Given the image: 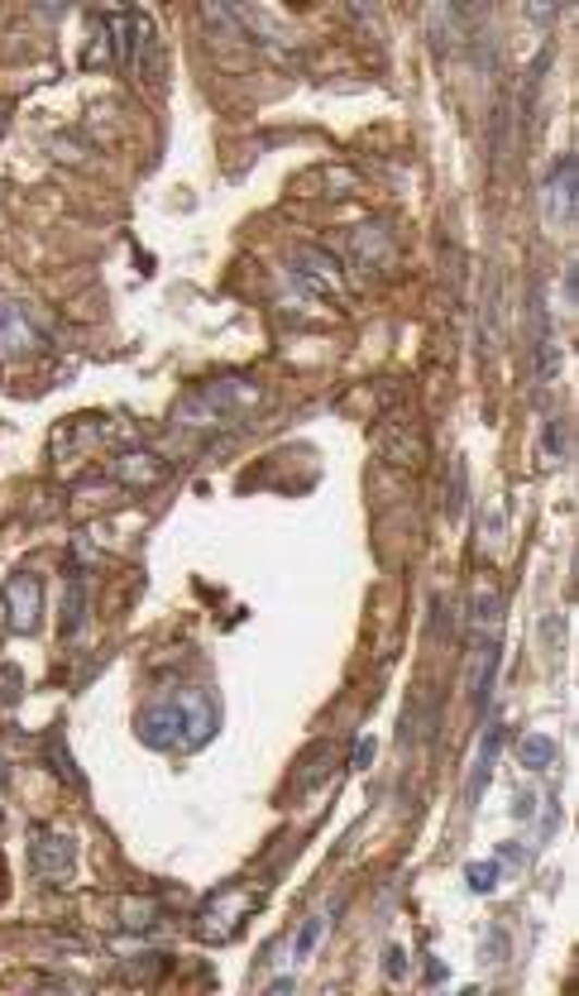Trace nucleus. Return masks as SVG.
I'll return each instance as SVG.
<instances>
[{
  "instance_id": "obj_1",
  "label": "nucleus",
  "mask_w": 579,
  "mask_h": 996,
  "mask_svg": "<svg viewBox=\"0 0 579 996\" xmlns=\"http://www.w3.org/2000/svg\"><path fill=\"white\" fill-rule=\"evenodd\" d=\"M215 724H221V710H215L211 690L201 686H173L139 710V738L159 752L201 748L215 734Z\"/></svg>"
},
{
  "instance_id": "obj_2",
  "label": "nucleus",
  "mask_w": 579,
  "mask_h": 996,
  "mask_svg": "<svg viewBox=\"0 0 579 996\" xmlns=\"http://www.w3.org/2000/svg\"><path fill=\"white\" fill-rule=\"evenodd\" d=\"M259 403H263V389L255 379H215V383H201V389L177 407V422L183 427H225V422H239L245 413H255Z\"/></svg>"
},
{
  "instance_id": "obj_3",
  "label": "nucleus",
  "mask_w": 579,
  "mask_h": 996,
  "mask_svg": "<svg viewBox=\"0 0 579 996\" xmlns=\"http://www.w3.org/2000/svg\"><path fill=\"white\" fill-rule=\"evenodd\" d=\"M29 868L39 882L63 886L72 877V868H77V844L58 829H34L29 834Z\"/></svg>"
},
{
  "instance_id": "obj_4",
  "label": "nucleus",
  "mask_w": 579,
  "mask_h": 996,
  "mask_svg": "<svg viewBox=\"0 0 579 996\" xmlns=\"http://www.w3.org/2000/svg\"><path fill=\"white\" fill-rule=\"evenodd\" d=\"M249 910H255V892L225 886V892H215L207 901V910H201V934H207V939H231V934L245 925Z\"/></svg>"
},
{
  "instance_id": "obj_5",
  "label": "nucleus",
  "mask_w": 579,
  "mask_h": 996,
  "mask_svg": "<svg viewBox=\"0 0 579 996\" xmlns=\"http://www.w3.org/2000/svg\"><path fill=\"white\" fill-rule=\"evenodd\" d=\"M575 153H560L556 163H551L546 173V192H541V207H546V221L556 225V231H570L575 225Z\"/></svg>"
},
{
  "instance_id": "obj_6",
  "label": "nucleus",
  "mask_w": 579,
  "mask_h": 996,
  "mask_svg": "<svg viewBox=\"0 0 579 996\" xmlns=\"http://www.w3.org/2000/svg\"><path fill=\"white\" fill-rule=\"evenodd\" d=\"M293 279L307 283L317 297H341L345 293V269L335 255H325L317 245H301L293 255Z\"/></svg>"
},
{
  "instance_id": "obj_7",
  "label": "nucleus",
  "mask_w": 579,
  "mask_h": 996,
  "mask_svg": "<svg viewBox=\"0 0 579 996\" xmlns=\"http://www.w3.org/2000/svg\"><path fill=\"white\" fill-rule=\"evenodd\" d=\"M5 618L15 632H34L44 618V580L34 570H20L5 580Z\"/></svg>"
},
{
  "instance_id": "obj_8",
  "label": "nucleus",
  "mask_w": 579,
  "mask_h": 996,
  "mask_svg": "<svg viewBox=\"0 0 579 996\" xmlns=\"http://www.w3.org/2000/svg\"><path fill=\"white\" fill-rule=\"evenodd\" d=\"M44 351V331L24 303H0V355H34Z\"/></svg>"
},
{
  "instance_id": "obj_9",
  "label": "nucleus",
  "mask_w": 579,
  "mask_h": 996,
  "mask_svg": "<svg viewBox=\"0 0 579 996\" xmlns=\"http://www.w3.org/2000/svg\"><path fill=\"white\" fill-rule=\"evenodd\" d=\"M111 475L130 489H149L168 475V465H163V455H153V451H120L111 460Z\"/></svg>"
},
{
  "instance_id": "obj_10",
  "label": "nucleus",
  "mask_w": 579,
  "mask_h": 996,
  "mask_svg": "<svg viewBox=\"0 0 579 996\" xmlns=\"http://www.w3.org/2000/svg\"><path fill=\"white\" fill-rule=\"evenodd\" d=\"M503 734H508V728L493 718L484 742H479V758H475V772H469V786H465L469 806H479V796H484V786H489V776H493V762H498V748H503Z\"/></svg>"
},
{
  "instance_id": "obj_11",
  "label": "nucleus",
  "mask_w": 579,
  "mask_h": 996,
  "mask_svg": "<svg viewBox=\"0 0 579 996\" xmlns=\"http://www.w3.org/2000/svg\"><path fill=\"white\" fill-rule=\"evenodd\" d=\"M493 676H498V638H479V647H475V710L489 704Z\"/></svg>"
},
{
  "instance_id": "obj_12",
  "label": "nucleus",
  "mask_w": 579,
  "mask_h": 996,
  "mask_svg": "<svg viewBox=\"0 0 579 996\" xmlns=\"http://www.w3.org/2000/svg\"><path fill=\"white\" fill-rule=\"evenodd\" d=\"M349 245H355V259L365 263V269H379V263H389V231H379V225H359Z\"/></svg>"
},
{
  "instance_id": "obj_13",
  "label": "nucleus",
  "mask_w": 579,
  "mask_h": 996,
  "mask_svg": "<svg viewBox=\"0 0 579 996\" xmlns=\"http://www.w3.org/2000/svg\"><path fill=\"white\" fill-rule=\"evenodd\" d=\"M556 365H560V351H556V335H551V317L537 311V374H541V383L556 379Z\"/></svg>"
},
{
  "instance_id": "obj_14",
  "label": "nucleus",
  "mask_w": 579,
  "mask_h": 996,
  "mask_svg": "<svg viewBox=\"0 0 579 996\" xmlns=\"http://www.w3.org/2000/svg\"><path fill=\"white\" fill-rule=\"evenodd\" d=\"M82 618H87V575H72L63 599V638H77Z\"/></svg>"
},
{
  "instance_id": "obj_15",
  "label": "nucleus",
  "mask_w": 579,
  "mask_h": 996,
  "mask_svg": "<svg viewBox=\"0 0 579 996\" xmlns=\"http://www.w3.org/2000/svg\"><path fill=\"white\" fill-rule=\"evenodd\" d=\"M517 758H522L527 772H546V766H556V738L546 734H527L522 748H517Z\"/></svg>"
},
{
  "instance_id": "obj_16",
  "label": "nucleus",
  "mask_w": 579,
  "mask_h": 996,
  "mask_svg": "<svg viewBox=\"0 0 579 996\" xmlns=\"http://www.w3.org/2000/svg\"><path fill=\"white\" fill-rule=\"evenodd\" d=\"M321 934H325V915H311L307 925L297 930V939H293V963H307L311 954H317V944H321Z\"/></svg>"
},
{
  "instance_id": "obj_17",
  "label": "nucleus",
  "mask_w": 579,
  "mask_h": 996,
  "mask_svg": "<svg viewBox=\"0 0 579 996\" xmlns=\"http://www.w3.org/2000/svg\"><path fill=\"white\" fill-rule=\"evenodd\" d=\"M465 882H469V892H475V896H489L493 886H498V862H469Z\"/></svg>"
},
{
  "instance_id": "obj_18",
  "label": "nucleus",
  "mask_w": 579,
  "mask_h": 996,
  "mask_svg": "<svg viewBox=\"0 0 579 996\" xmlns=\"http://www.w3.org/2000/svg\"><path fill=\"white\" fill-rule=\"evenodd\" d=\"M498 594H493V590H484V594H479V604H475V632H479V638H493V623H498Z\"/></svg>"
},
{
  "instance_id": "obj_19",
  "label": "nucleus",
  "mask_w": 579,
  "mask_h": 996,
  "mask_svg": "<svg viewBox=\"0 0 579 996\" xmlns=\"http://www.w3.org/2000/svg\"><path fill=\"white\" fill-rule=\"evenodd\" d=\"M484 351L498 345V279H489V293H484Z\"/></svg>"
},
{
  "instance_id": "obj_20",
  "label": "nucleus",
  "mask_w": 579,
  "mask_h": 996,
  "mask_svg": "<svg viewBox=\"0 0 579 996\" xmlns=\"http://www.w3.org/2000/svg\"><path fill=\"white\" fill-rule=\"evenodd\" d=\"M48 758H53V772L63 776V782H72V786L82 782V776L72 772V758H67V748H63V734H53V738H48Z\"/></svg>"
},
{
  "instance_id": "obj_21",
  "label": "nucleus",
  "mask_w": 579,
  "mask_h": 996,
  "mask_svg": "<svg viewBox=\"0 0 579 996\" xmlns=\"http://www.w3.org/2000/svg\"><path fill=\"white\" fill-rule=\"evenodd\" d=\"M565 441H570L565 417H551V422H546V455H551V460H565Z\"/></svg>"
},
{
  "instance_id": "obj_22",
  "label": "nucleus",
  "mask_w": 579,
  "mask_h": 996,
  "mask_svg": "<svg viewBox=\"0 0 579 996\" xmlns=\"http://www.w3.org/2000/svg\"><path fill=\"white\" fill-rule=\"evenodd\" d=\"M465 513V460L451 465V518H460Z\"/></svg>"
},
{
  "instance_id": "obj_23",
  "label": "nucleus",
  "mask_w": 579,
  "mask_h": 996,
  "mask_svg": "<svg viewBox=\"0 0 579 996\" xmlns=\"http://www.w3.org/2000/svg\"><path fill=\"white\" fill-rule=\"evenodd\" d=\"M503 954H508V939H503V930H489V939H484V963H503Z\"/></svg>"
},
{
  "instance_id": "obj_24",
  "label": "nucleus",
  "mask_w": 579,
  "mask_h": 996,
  "mask_svg": "<svg viewBox=\"0 0 579 996\" xmlns=\"http://www.w3.org/2000/svg\"><path fill=\"white\" fill-rule=\"evenodd\" d=\"M383 973H389L393 982H397V977H403V973H407V958H403V949H397V944H393V949H389V954H383Z\"/></svg>"
},
{
  "instance_id": "obj_25",
  "label": "nucleus",
  "mask_w": 579,
  "mask_h": 996,
  "mask_svg": "<svg viewBox=\"0 0 579 996\" xmlns=\"http://www.w3.org/2000/svg\"><path fill=\"white\" fill-rule=\"evenodd\" d=\"M498 862H508V868H522V862H527V853H522V848H517V844H503V848H498Z\"/></svg>"
},
{
  "instance_id": "obj_26",
  "label": "nucleus",
  "mask_w": 579,
  "mask_h": 996,
  "mask_svg": "<svg viewBox=\"0 0 579 996\" xmlns=\"http://www.w3.org/2000/svg\"><path fill=\"white\" fill-rule=\"evenodd\" d=\"M532 810H537V800H532V796H517V806H513L517 820H532Z\"/></svg>"
},
{
  "instance_id": "obj_27",
  "label": "nucleus",
  "mask_w": 579,
  "mask_h": 996,
  "mask_svg": "<svg viewBox=\"0 0 579 996\" xmlns=\"http://www.w3.org/2000/svg\"><path fill=\"white\" fill-rule=\"evenodd\" d=\"M369 762H373V738H365V742L355 748V766H369Z\"/></svg>"
},
{
  "instance_id": "obj_28",
  "label": "nucleus",
  "mask_w": 579,
  "mask_h": 996,
  "mask_svg": "<svg viewBox=\"0 0 579 996\" xmlns=\"http://www.w3.org/2000/svg\"><path fill=\"white\" fill-rule=\"evenodd\" d=\"M0 786H5V766H0Z\"/></svg>"
}]
</instances>
